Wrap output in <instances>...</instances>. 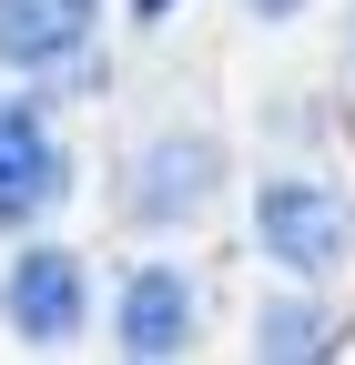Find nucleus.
<instances>
[{
	"label": "nucleus",
	"mask_w": 355,
	"mask_h": 365,
	"mask_svg": "<svg viewBox=\"0 0 355 365\" xmlns=\"http://www.w3.org/2000/svg\"><path fill=\"white\" fill-rule=\"evenodd\" d=\"M71 143H61V122L41 91H0V234H31V223H51L71 203Z\"/></svg>",
	"instance_id": "3"
},
{
	"label": "nucleus",
	"mask_w": 355,
	"mask_h": 365,
	"mask_svg": "<svg viewBox=\"0 0 355 365\" xmlns=\"http://www.w3.org/2000/svg\"><path fill=\"white\" fill-rule=\"evenodd\" d=\"M254 254L284 284H345L355 274V193L325 173H264L254 182Z\"/></svg>",
	"instance_id": "1"
},
{
	"label": "nucleus",
	"mask_w": 355,
	"mask_h": 365,
	"mask_svg": "<svg viewBox=\"0 0 355 365\" xmlns=\"http://www.w3.org/2000/svg\"><path fill=\"white\" fill-rule=\"evenodd\" d=\"M132 11H143V21H173V0H132Z\"/></svg>",
	"instance_id": "9"
},
{
	"label": "nucleus",
	"mask_w": 355,
	"mask_h": 365,
	"mask_svg": "<svg viewBox=\"0 0 355 365\" xmlns=\"http://www.w3.org/2000/svg\"><path fill=\"white\" fill-rule=\"evenodd\" d=\"M244 11H254V21H294L304 0H244Z\"/></svg>",
	"instance_id": "8"
},
{
	"label": "nucleus",
	"mask_w": 355,
	"mask_h": 365,
	"mask_svg": "<svg viewBox=\"0 0 355 365\" xmlns=\"http://www.w3.org/2000/svg\"><path fill=\"white\" fill-rule=\"evenodd\" d=\"M112 345L132 355V365H173V355H193L203 345V284L173 254H143L112 284Z\"/></svg>",
	"instance_id": "5"
},
{
	"label": "nucleus",
	"mask_w": 355,
	"mask_h": 365,
	"mask_svg": "<svg viewBox=\"0 0 355 365\" xmlns=\"http://www.w3.org/2000/svg\"><path fill=\"white\" fill-rule=\"evenodd\" d=\"M224 132H203V122H173L153 132V143H132L122 163V223L132 234H183V223H203L213 203H224Z\"/></svg>",
	"instance_id": "2"
},
{
	"label": "nucleus",
	"mask_w": 355,
	"mask_h": 365,
	"mask_svg": "<svg viewBox=\"0 0 355 365\" xmlns=\"http://www.w3.org/2000/svg\"><path fill=\"white\" fill-rule=\"evenodd\" d=\"M345 51H355V31H345Z\"/></svg>",
	"instance_id": "10"
},
{
	"label": "nucleus",
	"mask_w": 355,
	"mask_h": 365,
	"mask_svg": "<svg viewBox=\"0 0 355 365\" xmlns=\"http://www.w3.org/2000/svg\"><path fill=\"white\" fill-rule=\"evenodd\" d=\"M244 335L264 365H315V355H335V314L315 304V284H294V294H264Z\"/></svg>",
	"instance_id": "7"
},
{
	"label": "nucleus",
	"mask_w": 355,
	"mask_h": 365,
	"mask_svg": "<svg viewBox=\"0 0 355 365\" xmlns=\"http://www.w3.org/2000/svg\"><path fill=\"white\" fill-rule=\"evenodd\" d=\"M102 0H0V71L11 81H81Z\"/></svg>",
	"instance_id": "6"
},
{
	"label": "nucleus",
	"mask_w": 355,
	"mask_h": 365,
	"mask_svg": "<svg viewBox=\"0 0 355 365\" xmlns=\"http://www.w3.org/2000/svg\"><path fill=\"white\" fill-rule=\"evenodd\" d=\"M0 325H11L31 355H61L92 335V264L71 244H21L11 274H0Z\"/></svg>",
	"instance_id": "4"
}]
</instances>
